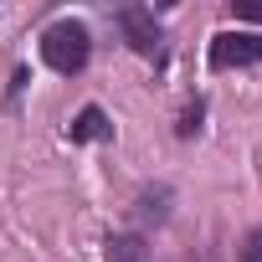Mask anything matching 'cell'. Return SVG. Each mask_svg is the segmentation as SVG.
Wrapping results in <instances>:
<instances>
[{
    "label": "cell",
    "mask_w": 262,
    "mask_h": 262,
    "mask_svg": "<svg viewBox=\"0 0 262 262\" xmlns=\"http://www.w3.org/2000/svg\"><path fill=\"white\" fill-rule=\"evenodd\" d=\"M108 134H113V123H108V113H103L98 103H88V108L67 123V139H72V144H93V139H108Z\"/></svg>",
    "instance_id": "cell-4"
},
{
    "label": "cell",
    "mask_w": 262,
    "mask_h": 262,
    "mask_svg": "<svg viewBox=\"0 0 262 262\" xmlns=\"http://www.w3.org/2000/svg\"><path fill=\"white\" fill-rule=\"evenodd\" d=\"M118 26H123L128 47H134L139 57H160V26H155V16L144 6H123L118 11Z\"/></svg>",
    "instance_id": "cell-3"
},
{
    "label": "cell",
    "mask_w": 262,
    "mask_h": 262,
    "mask_svg": "<svg viewBox=\"0 0 262 262\" xmlns=\"http://www.w3.org/2000/svg\"><path fill=\"white\" fill-rule=\"evenodd\" d=\"M211 67L216 72L262 67V31H221V36H211Z\"/></svg>",
    "instance_id": "cell-2"
},
{
    "label": "cell",
    "mask_w": 262,
    "mask_h": 262,
    "mask_svg": "<svg viewBox=\"0 0 262 262\" xmlns=\"http://www.w3.org/2000/svg\"><path fill=\"white\" fill-rule=\"evenodd\" d=\"M236 21H262V0H236Z\"/></svg>",
    "instance_id": "cell-6"
},
{
    "label": "cell",
    "mask_w": 262,
    "mask_h": 262,
    "mask_svg": "<svg viewBox=\"0 0 262 262\" xmlns=\"http://www.w3.org/2000/svg\"><path fill=\"white\" fill-rule=\"evenodd\" d=\"M88 57H93V36H88L82 21H57V26L41 31V62H47L52 72L72 77V72L88 67Z\"/></svg>",
    "instance_id": "cell-1"
},
{
    "label": "cell",
    "mask_w": 262,
    "mask_h": 262,
    "mask_svg": "<svg viewBox=\"0 0 262 262\" xmlns=\"http://www.w3.org/2000/svg\"><path fill=\"white\" fill-rule=\"evenodd\" d=\"M195 128H201V103H195V108H190V113L180 118V139H190V134H195Z\"/></svg>",
    "instance_id": "cell-8"
},
{
    "label": "cell",
    "mask_w": 262,
    "mask_h": 262,
    "mask_svg": "<svg viewBox=\"0 0 262 262\" xmlns=\"http://www.w3.org/2000/svg\"><path fill=\"white\" fill-rule=\"evenodd\" d=\"M242 262H262V226L247 236V247H242Z\"/></svg>",
    "instance_id": "cell-7"
},
{
    "label": "cell",
    "mask_w": 262,
    "mask_h": 262,
    "mask_svg": "<svg viewBox=\"0 0 262 262\" xmlns=\"http://www.w3.org/2000/svg\"><path fill=\"white\" fill-rule=\"evenodd\" d=\"M108 262H149V247H144V236H134V231L113 236V242H108Z\"/></svg>",
    "instance_id": "cell-5"
}]
</instances>
